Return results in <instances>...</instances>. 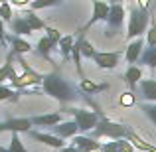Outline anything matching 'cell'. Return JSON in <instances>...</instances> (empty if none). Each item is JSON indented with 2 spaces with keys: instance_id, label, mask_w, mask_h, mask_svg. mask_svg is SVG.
<instances>
[{
  "instance_id": "obj_30",
  "label": "cell",
  "mask_w": 156,
  "mask_h": 152,
  "mask_svg": "<svg viewBox=\"0 0 156 152\" xmlns=\"http://www.w3.org/2000/svg\"><path fill=\"white\" fill-rule=\"evenodd\" d=\"M115 148H117V152H134L133 142L126 140V138H119V140H115Z\"/></svg>"
},
{
  "instance_id": "obj_3",
  "label": "cell",
  "mask_w": 156,
  "mask_h": 152,
  "mask_svg": "<svg viewBox=\"0 0 156 152\" xmlns=\"http://www.w3.org/2000/svg\"><path fill=\"white\" fill-rule=\"evenodd\" d=\"M148 24H150L148 10H144L140 6H133L130 8V16H129V26H126V38L129 40L140 38L142 34H146Z\"/></svg>"
},
{
  "instance_id": "obj_41",
  "label": "cell",
  "mask_w": 156,
  "mask_h": 152,
  "mask_svg": "<svg viewBox=\"0 0 156 152\" xmlns=\"http://www.w3.org/2000/svg\"><path fill=\"white\" fill-rule=\"evenodd\" d=\"M95 152H101V150H95Z\"/></svg>"
},
{
  "instance_id": "obj_27",
  "label": "cell",
  "mask_w": 156,
  "mask_h": 152,
  "mask_svg": "<svg viewBox=\"0 0 156 152\" xmlns=\"http://www.w3.org/2000/svg\"><path fill=\"white\" fill-rule=\"evenodd\" d=\"M140 111L148 117L150 122H154V126H156V103H140Z\"/></svg>"
},
{
  "instance_id": "obj_19",
  "label": "cell",
  "mask_w": 156,
  "mask_h": 152,
  "mask_svg": "<svg viewBox=\"0 0 156 152\" xmlns=\"http://www.w3.org/2000/svg\"><path fill=\"white\" fill-rule=\"evenodd\" d=\"M10 32L14 36H30V34H34V30L30 28V24L26 22V18H24L22 14L20 16H16V18H12V22H10Z\"/></svg>"
},
{
  "instance_id": "obj_17",
  "label": "cell",
  "mask_w": 156,
  "mask_h": 152,
  "mask_svg": "<svg viewBox=\"0 0 156 152\" xmlns=\"http://www.w3.org/2000/svg\"><path fill=\"white\" fill-rule=\"evenodd\" d=\"M53 50H57V44H53L48 36H42V38L38 40V44H36V53L38 55H42L46 61H50V63H53V59H51V51ZM55 65V63H53Z\"/></svg>"
},
{
  "instance_id": "obj_38",
  "label": "cell",
  "mask_w": 156,
  "mask_h": 152,
  "mask_svg": "<svg viewBox=\"0 0 156 152\" xmlns=\"http://www.w3.org/2000/svg\"><path fill=\"white\" fill-rule=\"evenodd\" d=\"M109 4H125V0H109Z\"/></svg>"
},
{
  "instance_id": "obj_16",
  "label": "cell",
  "mask_w": 156,
  "mask_h": 152,
  "mask_svg": "<svg viewBox=\"0 0 156 152\" xmlns=\"http://www.w3.org/2000/svg\"><path fill=\"white\" fill-rule=\"evenodd\" d=\"M111 85L107 83V81H103V83H95V81L87 79V77H83V79L79 81V91L83 93V95H97V93H103L107 91Z\"/></svg>"
},
{
  "instance_id": "obj_10",
  "label": "cell",
  "mask_w": 156,
  "mask_h": 152,
  "mask_svg": "<svg viewBox=\"0 0 156 152\" xmlns=\"http://www.w3.org/2000/svg\"><path fill=\"white\" fill-rule=\"evenodd\" d=\"M142 48H144L142 38L130 40L129 46H126V50H125V61H126V63H129V65H136L138 59H140V55H142V51H144Z\"/></svg>"
},
{
  "instance_id": "obj_32",
  "label": "cell",
  "mask_w": 156,
  "mask_h": 152,
  "mask_svg": "<svg viewBox=\"0 0 156 152\" xmlns=\"http://www.w3.org/2000/svg\"><path fill=\"white\" fill-rule=\"evenodd\" d=\"M46 36L51 40L53 44H59V40H61V36H63V34H61V32L57 30V28H51V26H48V28H46Z\"/></svg>"
},
{
  "instance_id": "obj_4",
  "label": "cell",
  "mask_w": 156,
  "mask_h": 152,
  "mask_svg": "<svg viewBox=\"0 0 156 152\" xmlns=\"http://www.w3.org/2000/svg\"><path fill=\"white\" fill-rule=\"evenodd\" d=\"M63 111H65V113H69V115L73 117V121L77 122L81 134L91 133V130L97 126V122H99V115H101L99 109L87 111V109H79V107H73V109H63Z\"/></svg>"
},
{
  "instance_id": "obj_29",
  "label": "cell",
  "mask_w": 156,
  "mask_h": 152,
  "mask_svg": "<svg viewBox=\"0 0 156 152\" xmlns=\"http://www.w3.org/2000/svg\"><path fill=\"white\" fill-rule=\"evenodd\" d=\"M0 18L8 24L12 22V4L8 2V0H4V2L0 4Z\"/></svg>"
},
{
  "instance_id": "obj_6",
  "label": "cell",
  "mask_w": 156,
  "mask_h": 152,
  "mask_svg": "<svg viewBox=\"0 0 156 152\" xmlns=\"http://www.w3.org/2000/svg\"><path fill=\"white\" fill-rule=\"evenodd\" d=\"M121 51H97L93 55V63L99 69H105V71H113L115 67L121 61Z\"/></svg>"
},
{
  "instance_id": "obj_21",
  "label": "cell",
  "mask_w": 156,
  "mask_h": 152,
  "mask_svg": "<svg viewBox=\"0 0 156 152\" xmlns=\"http://www.w3.org/2000/svg\"><path fill=\"white\" fill-rule=\"evenodd\" d=\"M73 42H75V36H61L59 44H57V50L61 53V59L63 61H69L71 59V50H73Z\"/></svg>"
},
{
  "instance_id": "obj_11",
  "label": "cell",
  "mask_w": 156,
  "mask_h": 152,
  "mask_svg": "<svg viewBox=\"0 0 156 152\" xmlns=\"http://www.w3.org/2000/svg\"><path fill=\"white\" fill-rule=\"evenodd\" d=\"M51 134H55V136H59V138H73L75 134H79V126H77V122L73 121H61L59 125H55V126H51Z\"/></svg>"
},
{
  "instance_id": "obj_18",
  "label": "cell",
  "mask_w": 156,
  "mask_h": 152,
  "mask_svg": "<svg viewBox=\"0 0 156 152\" xmlns=\"http://www.w3.org/2000/svg\"><path fill=\"white\" fill-rule=\"evenodd\" d=\"M138 91L144 103H156V79H140Z\"/></svg>"
},
{
  "instance_id": "obj_20",
  "label": "cell",
  "mask_w": 156,
  "mask_h": 152,
  "mask_svg": "<svg viewBox=\"0 0 156 152\" xmlns=\"http://www.w3.org/2000/svg\"><path fill=\"white\" fill-rule=\"evenodd\" d=\"M22 16L26 18V22L30 24V28H32L34 32H40V30H46V28H48V24L44 22V20L40 18L38 14H36V10H32V8L24 10V12H22Z\"/></svg>"
},
{
  "instance_id": "obj_28",
  "label": "cell",
  "mask_w": 156,
  "mask_h": 152,
  "mask_svg": "<svg viewBox=\"0 0 156 152\" xmlns=\"http://www.w3.org/2000/svg\"><path fill=\"white\" fill-rule=\"evenodd\" d=\"M119 103H121L122 107H134L136 105V95H134V91H125L121 97H119Z\"/></svg>"
},
{
  "instance_id": "obj_24",
  "label": "cell",
  "mask_w": 156,
  "mask_h": 152,
  "mask_svg": "<svg viewBox=\"0 0 156 152\" xmlns=\"http://www.w3.org/2000/svg\"><path fill=\"white\" fill-rule=\"evenodd\" d=\"M138 63L146 65V67H150V69H156V48H146V50L142 51Z\"/></svg>"
},
{
  "instance_id": "obj_8",
  "label": "cell",
  "mask_w": 156,
  "mask_h": 152,
  "mask_svg": "<svg viewBox=\"0 0 156 152\" xmlns=\"http://www.w3.org/2000/svg\"><path fill=\"white\" fill-rule=\"evenodd\" d=\"M32 121L28 117H18V118H6L0 122V133H28L32 130Z\"/></svg>"
},
{
  "instance_id": "obj_1",
  "label": "cell",
  "mask_w": 156,
  "mask_h": 152,
  "mask_svg": "<svg viewBox=\"0 0 156 152\" xmlns=\"http://www.w3.org/2000/svg\"><path fill=\"white\" fill-rule=\"evenodd\" d=\"M42 93H46L48 97L55 99L59 105H69L79 97V87H73L59 71H51V73H44L42 79Z\"/></svg>"
},
{
  "instance_id": "obj_22",
  "label": "cell",
  "mask_w": 156,
  "mask_h": 152,
  "mask_svg": "<svg viewBox=\"0 0 156 152\" xmlns=\"http://www.w3.org/2000/svg\"><path fill=\"white\" fill-rule=\"evenodd\" d=\"M12 71H14V51H8L4 65H0V83H4L6 79H10Z\"/></svg>"
},
{
  "instance_id": "obj_13",
  "label": "cell",
  "mask_w": 156,
  "mask_h": 152,
  "mask_svg": "<svg viewBox=\"0 0 156 152\" xmlns=\"http://www.w3.org/2000/svg\"><path fill=\"white\" fill-rule=\"evenodd\" d=\"M32 125L34 126H42V129H51V126L59 125L63 121V115L61 113H48V115H36V117H30Z\"/></svg>"
},
{
  "instance_id": "obj_33",
  "label": "cell",
  "mask_w": 156,
  "mask_h": 152,
  "mask_svg": "<svg viewBox=\"0 0 156 152\" xmlns=\"http://www.w3.org/2000/svg\"><path fill=\"white\" fill-rule=\"evenodd\" d=\"M6 36H8V34L4 32V20L0 18V46H6V44H8V42H6Z\"/></svg>"
},
{
  "instance_id": "obj_39",
  "label": "cell",
  "mask_w": 156,
  "mask_h": 152,
  "mask_svg": "<svg viewBox=\"0 0 156 152\" xmlns=\"http://www.w3.org/2000/svg\"><path fill=\"white\" fill-rule=\"evenodd\" d=\"M0 152H8V148H4V146H0Z\"/></svg>"
},
{
  "instance_id": "obj_14",
  "label": "cell",
  "mask_w": 156,
  "mask_h": 152,
  "mask_svg": "<svg viewBox=\"0 0 156 152\" xmlns=\"http://www.w3.org/2000/svg\"><path fill=\"white\" fill-rule=\"evenodd\" d=\"M73 146L79 148L81 152L101 150V142H97V138L89 136V134H75V136H73Z\"/></svg>"
},
{
  "instance_id": "obj_15",
  "label": "cell",
  "mask_w": 156,
  "mask_h": 152,
  "mask_svg": "<svg viewBox=\"0 0 156 152\" xmlns=\"http://www.w3.org/2000/svg\"><path fill=\"white\" fill-rule=\"evenodd\" d=\"M122 79H125L126 87H129L130 91H136L138 83H140V79H142V67L140 65H129L125 75H122Z\"/></svg>"
},
{
  "instance_id": "obj_25",
  "label": "cell",
  "mask_w": 156,
  "mask_h": 152,
  "mask_svg": "<svg viewBox=\"0 0 156 152\" xmlns=\"http://www.w3.org/2000/svg\"><path fill=\"white\" fill-rule=\"evenodd\" d=\"M8 152H30L24 146V142L20 140V133H12V140H10V146H8Z\"/></svg>"
},
{
  "instance_id": "obj_26",
  "label": "cell",
  "mask_w": 156,
  "mask_h": 152,
  "mask_svg": "<svg viewBox=\"0 0 156 152\" xmlns=\"http://www.w3.org/2000/svg\"><path fill=\"white\" fill-rule=\"evenodd\" d=\"M57 4H61V0H32L30 8L32 10H44V8H51Z\"/></svg>"
},
{
  "instance_id": "obj_7",
  "label": "cell",
  "mask_w": 156,
  "mask_h": 152,
  "mask_svg": "<svg viewBox=\"0 0 156 152\" xmlns=\"http://www.w3.org/2000/svg\"><path fill=\"white\" fill-rule=\"evenodd\" d=\"M91 6H93V14H91V18H89V22L81 28L83 32H87L89 28L95 26L97 22H107V16H109V8H111L109 2H103V0H91Z\"/></svg>"
},
{
  "instance_id": "obj_35",
  "label": "cell",
  "mask_w": 156,
  "mask_h": 152,
  "mask_svg": "<svg viewBox=\"0 0 156 152\" xmlns=\"http://www.w3.org/2000/svg\"><path fill=\"white\" fill-rule=\"evenodd\" d=\"M8 2H10L12 6H18V8H24V6H28V4H30L32 0H8Z\"/></svg>"
},
{
  "instance_id": "obj_34",
  "label": "cell",
  "mask_w": 156,
  "mask_h": 152,
  "mask_svg": "<svg viewBox=\"0 0 156 152\" xmlns=\"http://www.w3.org/2000/svg\"><path fill=\"white\" fill-rule=\"evenodd\" d=\"M101 152H117V148H115V140L101 144Z\"/></svg>"
},
{
  "instance_id": "obj_5",
  "label": "cell",
  "mask_w": 156,
  "mask_h": 152,
  "mask_svg": "<svg viewBox=\"0 0 156 152\" xmlns=\"http://www.w3.org/2000/svg\"><path fill=\"white\" fill-rule=\"evenodd\" d=\"M125 18H126V10H125V4H111L109 8V16H107V30H105V36L107 38H115L119 34V30L122 28L125 24Z\"/></svg>"
},
{
  "instance_id": "obj_9",
  "label": "cell",
  "mask_w": 156,
  "mask_h": 152,
  "mask_svg": "<svg viewBox=\"0 0 156 152\" xmlns=\"http://www.w3.org/2000/svg\"><path fill=\"white\" fill-rule=\"evenodd\" d=\"M28 136L30 138H34L36 142H42V144H46V146H50V148H55V150H61L65 146V142H63V138H59V136H55V134H51V133H40V130H28Z\"/></svg>"
},
{
  "instance_id": "obj_37",
  "label": "cell",
  "mask_w": 156,
  "mask_h": 152,
  "mask_svg": "<svg viewBox=\"0 0 156 152\" xmlns=\"http://www.w3.org/2000/svg\"><path fill=\"white\" fill-rule=\"evenodd\" d=\"M148 2H150V0H138V6L144 8V10H148Z\"/></svg>"
},
{
  "instance_id": "obj_40",
  "label": "cell",
  "mask_w": 156,
  "mask_h": 152,
  "mask_svg": "<svg viewBox=\"0 0 156 152\" xmlns=\"http://www.w3.org/2000/svg\"><path fill=\"white\" fill-rule=\"evenodd\" d=\"M2 2H4V0H0V4H2Z\"/></svg>"
},
{
  "instance_id": "obj_2",
  "label": "cell",
  "mask_w": 156,
  "mask_h": 152,
  "mask_svg": "<svg viewBox=\"0 0 156 152\" xmlns=\"http://www.w3.org/2000/svg\"><path fill=\"white\" fill-rule=\"evenodd\" d=\"M130 126L122 125V122H115L111 118H107L103 113L99 115V122L97 126L89 133V136L93 138H109V140H119V138H126Z\"/></svg>"
},
{
  "instance_id": "obj_12",
  "label": "cell",
  "mask_w": 156,
  "mask_h": 152,
  "mask_svg": "<svg viewBox=\"0 0 156 152\" xmlns=\"http://www.w3.org/2000/svg\"><path fill=\"white\" fill-rule=\"evenodd\" d=\"M6 42L8 46L12 48L10 51H14L16 55H26V53L34 51V46H32L28 40H24L22 36H14V34H8L6 36Z\"/></svg>"
},
{
  "instance_id": "obj_36",
  "label": "cell",
  "mask_w": 156,
  "mask_h": 152,
  "mask_svg": "<svg viewBox=\"0 0 156 152\" xmlns=\"http://www.w3.org/2000/svg\"><path fill=\"white\" fill-rule=\"evenodd\" d=\"M57 152H81L79 148H75V146H63V148H61V150H57Z\"/></svg>"
},
{
  "instance_id": "obj_23",
  "label": "cell",
  "mask_w": 156,
  "mask_h": 152,
  "mask_svg": "<svg viewBox=\"0 0 156 152\" xmlns=\"http://www.w3.org/2000/svg\"><path fill=\"white\" fill-rule=\"evenodd\" d=\"M0 101H8V103H18L20 101V91H16L14 87L0 83Z\"/></svg>"
},
{
  "instance_id": "obj_31",
  "label": "cell",
  "mask_w": 156,
  "mask_h": 152,
  "mask_svg": "<svg viewBox=\"0 0 156 152\" xmlns=\"http://www.w3.org/2000/svg\"><path fill=\"white\" fill-rule=\"evenodd\" d=\"M146 46L148 48H156V22H152L146 30Z\"/></svg>"
}]
</instances>
